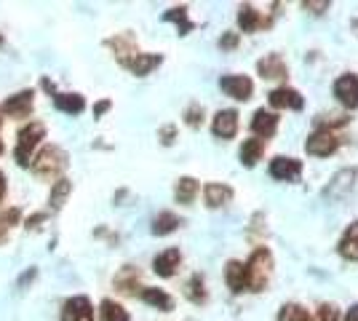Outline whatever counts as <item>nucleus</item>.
Masks as SVG:
<instances>
[{
    "label": "nucleus",
    "instance_id": "1",
    "mask_svg": "<svg viewBox=\"0 0 358 321\" xmlns=\"http://www.w3.org/2000/svg\"><path fill=\"white\" fill-rule=\"evenodd\" d=\"M70 164V155L57 145H43L32 158V171L38 180H62L64 169Z\"/></svg>",
    "mask_w": 358,
    "mask_h": 321
},
{
    "label": "nucleus",
    "instance_id": "2",
    "mask_svg": "<svg viewBox=\"0 0 358 321\" xmlns=\"http://www.w3.org/2000/svg\"><path fill=\"white\" fill-rule=\"evenodd\" d=\"M246 268V284L249 292H262L268 287L270 273H273V255L268 246H257L252 252V257L243 262Z\"/></svg>",
    "mask_w": 358,
    "mask_h": 321
},
{
    "label": "nucleus",
    "instance_id": "3",
    "mask_svg": "<svg viewBox=\"0 0 358 321\" xmlns=\"http://www.w3.org/2000/svg\"><path fill=\"white\" fill-rule=\"evenodd\" d=\"M45 139V126L38 121L27 123L22 131H19V137H16V148H14V158L19 166L30 169L32 166V158L35 153L41 150V142Z\"/></svg>",
    "mask_w": 358,
    "mask_h": 321
},
{
    "label": "nucleus",
    "instance_id": "4",
    "mask_svg": "<svg viewBox=\"0 0 358 321\" xmlns=\"http://www.w3.org/2000/svg\"><path fill=\"white\" fill-rule=\"evenodd\" d=\"M337 148H340V139L337 134L327 129V126H321V129H315L310 137L305 139V150L310 155H318V158H327V155L337 153Z\"/></svg>",
    "mask_w": 358,
    "mask_h": 321
},
{
    "label": "nucleus",
    "instance_id": "5",
    "mask_svg": "<svg viewBox=\"0 0 358 321\" xmlns=\"http://www.w3.org/2000/svg\"><path fill=\"white\" fill-rule=\"evenodd\" d=\"M32 105H35V92H32V89H24V92L11 94V97L0 105V113L8 115V118H27L32 113Z\"/></svg>",
    "mask_w": 358,
    "mask_h": 321
},
{
    "label": "nucleus",
    "instance_id": "6",
    "mask_svg": "<svg viewBox=\"0 0 358 321\" xmlns=\"http://www.w3.org/2000/svg\"><path fill=\"white\" fill-rule=\"evenodd\" d=\"M62 321H96L94 306L86 294H75L62 306Z\"/></svg>",
    "mask_w": 358,
    "mask_h": 321
},
{
    "label": "nucleus",
    "instance_id": "7",
    "mask_svg": "<svg viewBox=\"0 0 358 321\" xmlns=\"http://www.w3.org/2000/svg\"><path fill=\"white\" fill-rule=\"evenodd\" d=\"M356 177H358L356 169H340V171L331 177V183L324 187V199H329V201L345 199V196L353 190V183H356Z\"/></svg>",
    "mask_w": 358,
    "mask_h": 321
},
{
    "label": "nucleus",
    "instance_id": "8",
    "mask_svg": "<svg viewBox=\"0 0 358 321\" xmlns=\"http://www.w3.org/2000/svg\"><path fill=\"white\" fill-rule=\"evenodd\" d=\"M270 177L278 180V183H299L302 177V164L297 158H286V155H278L270 161Z\"/></svg>",
    "mask_w": 358,
    "mask_h": 321
},
{
    "label": "nucleus",
    "instance_id": "9",
    "mask_svg": "<svg viewBox=\"0 0 358 321\" xmlns=\"http://www.w3.org/2000/svg\"><path fill=\"white\" fill-rule=\"evenodd\" d=\"M334 97H337V102L348 110H356L358 107V76L353 73H345L334 80Z\"/></svg>",
    "mask_w": 358,
    "mask_h": 321
},
{
    "label": "nucleus",
    "instance_id": "10",
    "mask_svg": "<svg viewBox=\"0 0 358 321\" xmlns=\"http://www.w3.org/2000/svg\"><path fill=\"white\" fill-rule=\"evenodd\" d=\"M220 89H222L227 97H233V99H238V102H246L254 92V83H252V78H246V76H222L220 78Z\"/></svg>",
    "mask_w": 358,
    "mask_h": 321
},
{
    "label": "nucleus",
    "instance_id": "11",
    "mask_svg": "<svg viewBox=\"0 0 358 321\" xmlns=\"http://www.w3.org/2000/svg\"><path fill=\"white\" fill-rule=\"evenodd\" d=\"M268 102L275 110H302L305 107V99L297 89H289V86H278L268 94Z\"/></svg>",
    "mask_w": 358,
    "mask_h": 321
},
{
    "label": "nucleus",
    "instance_id": "12",
    "mask_svg": "<svg viewBox=\"0 0 358 321\" xmlns=\"http://www.w3.org/2000/svg\"><path fill=\"white\" fill-rule=\"evenodd\" d=\"M238 131V113L236 110H220L211 121V134L217 139H233Z\"/></svg>",
    "mask_w": 358,
    "mask_h": 321
},
{
    "label": "nucleus",
    "instance_id": "13",
    "mask_svg": "<svg viewBox=\"0 0 358 321\" xmlns=\"http://www.w3.org/2000/svg\"><path fill=\"white\" fill-rule=\"evenodd\" d=\"M275 129H278V115L275 113H270V110H257L252 118V131L257 134V139H270L273 134H275Z\"/></svg>",
    "mask_w": 358,
    "mask_h": 321
},
{
    "label": "nucleus",
    "instance_id": "14",
    "mask_svg": "<svg viewBox=\"0 0 358 321\" xmlns=\"http://www.w3.org/2000/svg\"><path fill=\"white\" fill-rule=\"evenodd\" d=\"M257 70H259V76L265 78V80H281V78L289 76V67L281 59V54H268L265 59L257 62Z\"/></svg>",
    "mask_w": 358,
    "mask_h": 321
},
{
    "label": "nucleus",
    "instance_id": "15",
    "mask_svg": "<svg viewBox=\"0 0 358 321\" xmlns=\"http://www.w3.org/2000/svg\"><path fill=\"white\" fill-rule=\"evenodd\" d=\"M179 262H182V252H179V249H166L161 255H155L152 271L161 276V278H171V276L177 273Z\"/></svg>",
    "mask_w": 358,
    "mask_h": 321
},
{
    "label": "nucleus",
    "instance_id": "16",
    "mask_svg": "<svg viewBox=\"0 0 358 321\" xmlns=\"http://www.w3.org/2000/svg\"><path fill=\"white\" fill-rule=\"evenodd\" d=\"M203 199H206V206H209V209L227 206V204L233 201V187L222 183H209L203 187Z\"/></svg>",
    "mask_w": 358,
    "mask_h": 321
},
{
    "label": "nucleus",
    "instance_id": "17",
    "mask_svg": "<svg viewBox=\"0 0 358 321\" xmlns=\"http://www.w3.org/2000/svg\"><path fill=\"white\" fill-rule=\"evenodd\" d=\"M337 252H340L343 260L358 262V220L345 228L343 238H340V244H337Z\"/></svg>",
    "mask_w": 358,
    "mask_h": 321
},
{
    "label": "nucleus",
    "instance_id": "18",
    "mask_svg": "<svg viewBox=\"0 0 358 321\" xmlns=\"http://www.w3.org/2000/svg\"><path fill=\"white\" fill-rule=\"evenodd\" d=\"M224 281H227V287L230 292H249V284H246V268H243V262L241 260H230L227 262V268H224Z\"/></svg>",
    "mask_w": 358,
    "mask_h": 321
},
{
    "label": "nucleus",
    "instance_id": "19",
    "mask_svg": "<svg viewBox=\"0 0 358 321\" xmlns=\"http://www.w3.org/2000/svg\"><path fill=\"white\" fill-rule=\"evenodd\" d=\"M107 46L115 51V57H118V62L123 64V67H126V64H129V62L139 54L131 35H118V38H110V41H107Z\"/></svg>",
    "mask_w": 358,
    "mask_h": 321
},
{
    "label": "nucleus",
    "instance_id": "20",
    "mask_svg": "<svg viewBox=\"0 0 358 321\" xmlns=\"http://www.w3.org/2000/svg\"><path fill=\"white\" fill-rule=\"evenodd\" d=\"M54 105H57V110L67 113V115H80L86 110V99L75 92H67V94L57 92L54 94Z\"/></svg>",
    "mask_w": 358,
    "mask_h": 321
},
{
    "label": "nucleus",
    "instance_id": "21",
    "mask_svg": "<svg viewBox=\"0 0 358 321\" xmlns=\"http://www.w3.org/2000/svg\"><path fill=\"white\" fill-rule=\"evenodd\" d=\"M161 62H164L161 54H136L134 59L129 62L126 67H129L136 78H145V76H150L155 67H161Z\"/></svg>",
    "mask_w": 358,
    "mask_h": 321
},
{
    "label": "nucleus",
    "instance_id": "22",
    "mask_svg": "<svg viewBox=\"0 0 358 321\" xmlns=\"http://www.w3.org/2000/svg\"><path fill=\"white\" fill-rule=\"evenodd\" d=\"M139 297L148 303V306L158 308V311H171L174 308V297L169 292L158 290V287H142L139 290Z\"/></svg>",
    "mask_w": 358,
    "mask_h": 321
},
{
    "label": "nucleus",
    "instance_id": "23",
    "mask_svg": "<svg viewBox=\"0 0 358 321\" xmlns=\"http://www.w3.org/2000/svg\"><path fill=\"white\" fill-rule=\"evenodd\" d=\"M262 153H265V142L262 139H243V145H241V164L246 169L257 166V161L262 158Z\"/></svg>",
    "mask_w": 358,
    "mask_h": 321
},
{
    "label": "nucleus",
    "instance_id": "24",
    "mask_svg": "<svg viewBox=\"0 0 358 321\" xmlns=\"http://www.w3.org/2000/svg\"><path fill=\"white\" fill-rule=\"evenodd\" d=\"M262 24H268L262 16H259V11L254 8V6H241L238 8V27H241V32H257Z\"/></svg>",
    "mask_w": 358,
    "mask_h": 321
},
{
    "label": "nucleus",
    "instance_id": "25",
    "mask_svg": "<svg viewBox=\"0 0 358 321\" xmlns=\"http://www.w3.org/2000/svg\"><path fill=\"white\" fill-rule=\"evenodd\" d=\"M198 190H201V185L195 177H179L174 185V199H177V204H193Z\"/></svg>",
    "mask_w": 358,
    "mask_h": 321
},
{
    "label": "nucleus",
    "instance_id": "26",
    "mask_svg": "<svg viewBox=\"0 0 358 321\" xmlns=\"http://www.w3.org/2000/svg\"><path fill=\"white\" fill-rule=\"evenodd\" d=\"M179 225H182V220H179L174 212H161L152 220L150 230H152V236H169V233H174Z\"/></svg>",
    "mask_w": 358,
    "mask_h": 321
},
{
    "label": "nucleus",
    "instance_id": "27",
    "mask_svg": "<svg viewBox=\"0 0 358 321\" xmlns=\"http://www.w3.org/2000/svg\"><path fill=\"white\" fill-rule=\"evenodd\" d=\"M115 287L123 294H136V287H139V271H134L131 265H126L118 276H115Z\"/></svg>",
    "mask_w": 358,
    "mask_h": 321
},
{
    "label": "nucleus",
    "instance_id": "28",
    "mask_svg": "<svg viewBox=\"0 0 358 321\" xmlns=\"http://www.w3.org/2000/svg\"><path fill=\"white\" fill-rule=\"evenodd\" d=\"M70 190H73V183H70L67 177H62V180L54 183L51 196H48V204H51V209H54V212H59L62 206H64V201H67V196H70Z\"/></svg>",
    "mask_w": 358,
    "mask_h": 321
},
{
    "label": "nucleus",
    "instance_id": "29",
    "mask_svg": "<svg viewBox=\"0 0 358 321\" xmlns=\"http://www.w3.org/2000/svg\"><path fill=\"white\" fill-rule=\"evenodd\" d=\"M164 22H171V24H177L179 35H187V32L193 30L195 24L187 19V8L185 6H177V8H169L164 14Z\"/></svg>",
    "mask_w": 358,
    "mask_h": 321
},
{
    "label": "nucleus",
    "instance_id": "30",
    "mask_svg": "<svg viewBox=\"0 0 358 321\" xmlns=\"http://www.w3.org/2000/svg\"><path fill=\"white\" fill-rule=\"evenodd\" d=\"M99 319L102 321H131L129 316V311L115 303V300H102V306H99Z\"/></svg>",
    "mask_w": 358,
    "mask_h": 321
},
{
    "label": "nucleus",
    "instance_id": "31",
    "mask_svg": "<svg viewBox=\"0 0 358 321\" xmlns=\"http://www.w3.org/2000/svg\"><path fill=\"white\" fill-rule=\"evenodd\" d=\"M185 294L193 300L195 306L206 303V284H203V276H201V273L190 276V281H187V290H185Z\"/></svg>",
    "mask_w": 358,
    "mask_h": 321
},
{
    "label": "nucleus",
    "instance_id": "32",
    "mask_svg": "<svg viewBox=\"0 0 358 321\" xmlns=\"http://www.w3.org/2000/svg\"><path fill=\"white\" fill-rule=\"evenodd\" d=\"M278 321H310L308 308H302L299 303H286L278 311Z\"/></svg>",
    "mask_w": 358,
    "mask_h": 321
},
{
    "label": "nucleus",
    "instance_id": "33",
    "mask_svg": "<svg viewBox=\"0 0 358 321\" xmlns=\"http://www.w3.org/2000/svg\"><path fill=\"white\" fill-rule=\"evenodd\" d=\"M22 222V212L19 209H6L0 212V244L8 238V230Z\"/></svg>",
    "mask_w": 358,
    "mask_h": 321
},
{
    "label": "nucleus",
    "instance_id": "34",
    "mask_svg": "<svg viewBox=\"0 0 358 321\" xmlns=\"http://www.w3.org/2000/svg\"><path fill=\"white\" fill-rule=\"evenodd\" d=\"M315 321H340V311L331 303H321L318 306V313H315Z\"/></svg>",
    "mask_w": 358,
    "mask_h": 321
},
{
    "label": "nucleus",
    "instance_id": "35",
    "mask_svg": "<svg viewBox=\"0 0 358 321\" xmlns=\"http://www.w3.org/2000/svg\"><path fill=\"white\" fill-rule=\"evenodd\" d=\"M201 121H203V107L201 105H190L187 110H185V123H187V126L198 129Z\"/></svg>",
    "mask_w": 358,
    "mask_h": 321
},
{
    "label": "nucleus",
    "instance_id": "36",
    "mask_svg": "<svg viewBox=\"0 0 358 321\" xmlns=\"http://www.w3.org/2000/svg\"><path fill=\"white\" fill-rule=\"evenodd\" d=\"M158 137H161L164 145H171V142L177 139V126H164V129L158 131Z\"/></svg>",
    "mask_w": 358,
    "mask_h": 321
},
{
    "label": "nucleus",
    "instance_id": "37",
    "mask_svg": "<svg viewBox=\"0 0 358 321\" xmlns=\"http://www.w3.org/2000/svg\"><path fill=\"white\" fill-rule=\"evenodd\" d=\"M238 46V32H224L220 38V48H236Z\"/></svg>",
    "mask_w": 358,
    "mask_h": 321
},
{
    "label": "nucleus",
    "instance_id": "38",
    "mask_svg": "<svg viewBox=\"0 0 358 321\" xmlns=\"http://www.w3.org/2000/svg\"><path fill=\"white\" fill-rule=\"evenodd\" d=\"M45 217L48 214H43V212H38V214H32V217H27V230H35V228H41V222H45Z\"/></svg>",
    "mask_w": 358,
    "mask_h": 321
},
{
    "label": "nucleus",
    "instance_id": "39",
    "mask_svg": "<svg viewBox=\"0 0 358 321\" xmlns=\"http://www.w3.org/2000/svg\"><path fill=\"white\" fill-rule=\"evenodd\" d=\"M329 6H331V3H327V0H324V3H308V0H305V3H302V8H310L313 14H324Z\"/></svg>",
    "mask_w": 358,
    "mask_h": 321
},
{
    "label": "nucleus",
    "instance_id": "40",
    "mask_svg": "<svg viewBox=\"0 0 358 321\" xmlns=\"http://www.w3.org/2000/svg\"><path fill=\"white\" fill-rule=\"evenodd\" d=\"M110 107H113V102H110V99H102V102H96V105H94V118H102V115H105Z\"/></svg>",
    "mask_w": 358,
    "mask_h": 321
},
{
    "label": "nucleus",
    "instance_id": "41",
    "mask_svg": "<svg viewBox=\"0 0 358 321\" xmlns=\"http://www.w3.org/2000/svg\"><path fill=\"white\" fill-rule=\"evenodd\" d=\"M343 321H358V303H356V306L348 308V313H345V319H343Z\"/></svg>",
    "mask_w": 358,
    "mask_h": 321
},
{
    "label": "nucleus",
    "instance_id": "42",
    "mask_svg": "<svg viewBox=\"0 0 358 321\" xmlns=\"http://www.w3.org/2000/svg\"><path fill=\"white\" fill-rule=\"evenodd\" d=\"M6 190H8V185H6V174L0 171V201L6 199Z\"/></svg>",
    "mask_w": 358,
    "mask_h": 321
},
{
    "label": "nucleus",
    "instance_id": "43",
    "mask_svg": "<svg viewBox=\"0 0 358 321\" xmlns=\"http://www.w3.org/2000/svg\"><path fill=\"white\" fill-rule=\"evenodd\" d=\"M350 27H353V30H358V19H353V22H350Z\"/></svg>",
    "mask_w": 358,
    "mask_h": 321
},
{
    "label": "nucleus",
    "instance_id": "44",
    "mask_svg": "<svg viewBox=\"0 0 358 321\" xmlns=\"http://www.w3.org/2000/svg\"><path fill=\"white\" fill-rule=\"evenodd\" d=\"M3 150H6V148H3V139H0V155H3Z\"/></svg>",
    "mask_w": 358,
    "mask_h": 321
},
{
    "label": "nucleus",
    "instance_id": "45",
    "mask_svg": "<svg viewBox=\"0 0 358 321\" xmlns=\"http://www.w3.org/2000/svg\"><path fill=\"white\" fill-rule=\"evenodd\" d=\"M0 46H3V35H0Z\"/></svg>",
    "mask_w": 358,
    "mask_h": 321
},
{
    "label": "nucleus",
    "instance_id": "46",
    "mask_svg": "<svg viewBox=\"0 0 358 321\" xmlns=\"http://www.w3.org/2000/svg\"><path fill=\"white\" fill-rule=\"evenodd\" d=\"M0 121H3V118H0Z\"/></svg>",
    "mask_w": 358,
    "mask_h": 321
}]
</instances>
